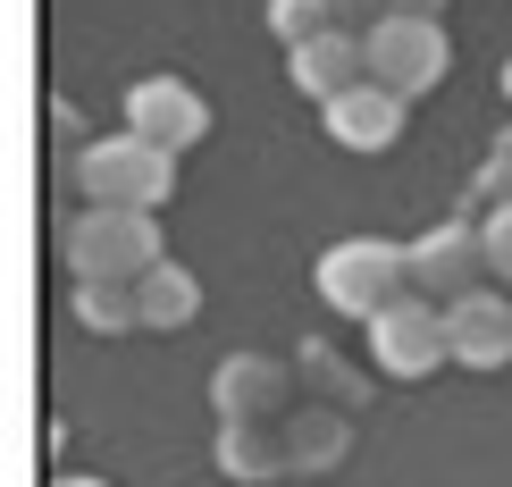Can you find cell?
<instances>
[{
	"mask_svg": "<svg viewBox=\"0 0 512 487\" xmlns=\"http://www.w3.org/2000/svg\"><path fill=\"white\" fill-rule=\"evenodd\" d=\"M487 269H496V286H512V202H487Z\"/></svg>",
	"mask_w": 512,
	"mask_h": 487,
	"instance_id": "cell-17",
	"label": "cell"
},
{
	"mask_svg": "<svg viewBox=\"0 0 512 487\" xmlns=\"http://www.w3.org/2000/svg\"><path fill=\"white\" fill-rule=\"evenodd\" d=\"M135 294H143V328H160V336L194 328V311H202V278H194V269H177V261L143 269V278H135Z\"/></svg>",
	"mask_w": 512,
	"mask_h": 487,
	"instance_id": "cell-14",
	"label": "cell"
},
{
	"mask_svg": "<svg viewBox=\"0 0 512 487\" xmlns=\"http://www.w3.org/2000/svg\"><path fill=\"white\" fill-rule=\"evenodd\" d=\"M504 101H512V59H504Z\"/></svg>",
	"mask_w": 512,
	"mask_h": 487,
	"instance_id": "cell-19",
	"label": "cell"
},
{
	"mask_svg": "<svg viewBox=\"0 0 512 487\" xmlns=\"http://www.w3.org/2000/svg\"><path fill=\"white\" fill-rule=\"evenodd\" d=\"M126 126L160 135L168 152H194V143L210 135V101L185 76H135V84H126Z\"/></svg>",
	"mask_w": 512,
	"mask_h": 487,
	"instance_id": "cell-10",
	"label": "cell"
},
{
	"mask_svg": "<svg viewBox=\"0 0 512 487\" xmlns=\"http://www.w3.org/2000/svg\"><path fill=\"white\" fill-rule=\"evenodd\" d=\"M487 278H496V269H487V227L445 219V227H429V236H412V286H420V294L454 303V294H471V286H487Z\"/></svg>",
	"mask_w": 512,
	"mask_h": 487,
	"instance_id": "cell-6",
	"label": "cell"
},
{
	"mask_svg": "<svg viewBox=\"0 0 512 487\" xmlns=\"http://www.w3.org/2000/svg\"><path fill=\"white\" fill-rule=\"evenodd\" d=\"M319 26H345V17H336V0H269V34L286 42H303V34H319Z\"/></svg>",
	"mask_w": 512,
	"mask_h": 487,
	"instance_id": "cell-16",
	"label": "cell"
},
{
	"mask_svg": "<svg viewBox=\"0 0 512 487\" xmlns=\"http://www.w3.org/2000/svg\"><path fill=\"white\" fill-rule=\"evenodd\" d=\"M412 294V244H387V236H345L319 252V303L345 311V320H378V311Z\"/></svg>",
	"mask_w": 512,
	"mask_h": 487,
	"instance_id": "cell-3",
	"label": "cell"
},
{
	"mask_svg": "<svg viewBox=\"0 0 512 487\" xmlns=\"http://www.w3.org/2000/svg\"><path fill=\"white\" fill-rule=\"evenodd\" d=\"M387 9H412V17H437L445 0H387Z\"/></svg>",
	"mask_w": 512,
	"mask_h": 487,
	"instance_id": "cell-18",
	"label": "cell"
},
{
	"mask_svg": "<svg viewBox=\"0 0 512 487\" xmlns=\"http://www.w3.org/2000/svg\"><path fill=\"white\" fill-rule=\"evenodd\" d=\"M286 76H294V93H303V101L328 110L336 93H353V84L370 76V51H361L353 26H319V34H303V42L286 51Z\"/></svg>",
	"mask_w": 512,
	"mask_h": 487,
	"instance_id": "cell-11",
	"label": "cell"
},
{
	"mask_svg": "<svg viewBox=\"0 0 512 487\" xmlns=\"http://www.w3.org/2000/svg\"><path fill=\"white\" fill-rule=\"evenodd\" d=\"M177 160L160 135H143V126H118V135H93L76 152V185L84 202H135V210H160L177 202Z\"/></svg>",
	"mask_w": 512,
	"mask_h": 487,
	"instance_id": "cell-2",
	"label": "cell"
},
{
	"mask_svg": "<svg viewBox=\"0 0 512 487\" xmlns=\"http://www.w3.org/2000/svg\"><path fill=\"white\" fill-rule=\"evenodd\" d=\"M210 404H219V420H286L303 395H294V378H286L277 353H227L210 370Z\"/></svg>",
	"mask_w": 512,
	"mask_h": 487,
	"instance_id": "cell-8",
	"label": "cell"
},
{
	"mask_svg": "<svg viewBox=\"0 0 512 487\" xmlns=\"http://www.w3.org/2000/svg\"><path fill=\"white\" fill-rule=\"evenodd\" d=\"M59 487H84V479H59Z\"/></svg>",
	"mask_w": 512,
	"mask_h": 487,
	"instance_id": "cell-20",
	"label": "cell"
},
{
	"mask_svg": "<svg viewBox=\"0 0 512 487\" xmlns=\"http://www.w3.org/2000/svg\"><path fill=\"white\" fill-rule=\"evenodd\" d=\"M59 261L76 278H143V269L168 261L160 244V210H135V202H84L68 227H59Z\"/></svg>",
	"mask_w": 512,
	"mask_h": 487,
	"instance_id": "cell-1",
	"label": "cell"
},
{
	"mask_svg": "<svg viewBox=\"0 0 512 487\" xmlns=\"http://www.w3.org/2000/svg\"><path fill=\"white\" fill-rule=\"evenodd\" d=\"M76 328H93V336H135V328H143L135 278H76Z\"/></svg>",
	"mask_w": 512,
	"mask_h": 487,
	"instance_id": "cell-15",
	"label": "cell"
},
{
	"mask_svg": "<svg viewBox=\"0 0 512 487\" xmlns=\"http://www.w3.org/2000/svg\"><path fill=\"white\" fill-rule=\"evenodd\" d=\"M445 336H454V362L462 370H504L512 362V294L487 278L471 294L445 303Z\"/></svg>",
	"mask_w": 512,
	"mask_h": 487,
	"instance_id": "cell-9",
	"label": "cell"
},
{
	"mask_svg": "<svg viewBox=\"0 0 512 487\" xmlns=\"http://www.w3.org/2000/svg\"><path fill=\"white\" fill-rule=\"evenodd\" d=\"M277 429H286V462L294 471H336V462H345V412L336 404H294Z\"/></svg>",
	"mask_w": 512,
	"mask_h": 487,
	"instance_id": "cell-13",
	"label": "cell"
},
{
	"mask_svg": "<svg viewBox=\"0 0 512 487\" xmlns=\"http://www.w3.org/2000/svg\"><path fill=\"white\" fill-rule=\"evenodd\" d=\"M370 328V362L387 370V378H429V370H445L454 362V336H445V303L437 294H395L378 320H361Z\"/></svg>",
	"mask_w": 512,
	"mask_h": 487,
	"instance_id": "cell-5",
	"label": "cell"
},
{
	"mask_svg": "<svg viewBox=\"0 0 512 487\" xmlns=\"http://www.w3.org/2000/svg\"><path fill=\"white\" fill-rule=\"evenodd\" d=\"M219 471L227 479H277L286 462V429L277 420H219Z\"/></svg>",
	"mask_w": 512,
	"mask_h": 487,
	"instance_id": "cell-12",
	"label": "cell"
},
{
	"mask_svg": "<svg viewBox=\"0 0 512 487\" xmlns=\"http://www.w3.org/2000/svg\"><path fill=\"white\" fill-rule=\"evenodd\" d=\"M403 110H412V101H403L395 84L361 76L353 93H336L319 118H328V143H336V152H361V160H378V152H395V143H403Z\"/></svg>",
	"mask_w": 512,
	"mask_h": 487,
	"instance_id": "cell-7",
	"label": "cell"
},
{
	"mask_svg": "<svg viewBox=\"0 0 512 487\" xmlns=\"http://www.w3.org/2000/svg\"><path fill=\"white\" fill-rule=\"evenodd\" d=\"M361 51H370V76L395 84L403 101H429L445 68H454V42H445L437 17H412V9H387L370 34H361Z\"/></svg>",
	"mask_w": 512,
	"mask_h": 487,
	"instance_id": "cell-4",
	"label": "cell"
}]
</instances>
